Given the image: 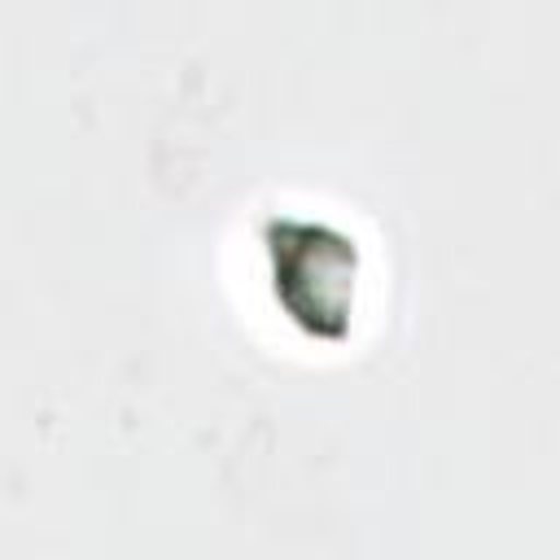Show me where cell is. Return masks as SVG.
Instances as JSON below:
<instances>
[{
    "mask_svg": "<svg viewBox=\"0 0 560 560\" xmlns=\"http://www.w3.org/2000/svg\"><path fill=\"white\" fill-rule=\"evenodd\" d=\"M271 262H276V289L284 284H306V298L293 302V319L306 324L311 332L328 337L332 324L328 319H346L354 306V245L319 223H302V219H284L276 223L271 236Z\"/></svg>",
    "mask_w": 560,
    "mask_h": 560,
    "instance_id": "cell-1",
    "label": "cell"
}]
</instances>
